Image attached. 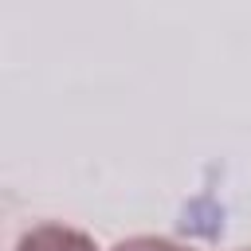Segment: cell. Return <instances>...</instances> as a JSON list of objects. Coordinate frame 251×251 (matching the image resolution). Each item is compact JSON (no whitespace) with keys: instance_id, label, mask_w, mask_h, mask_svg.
<instances>
[{"instance_id":"obj_2","label":"cell","mask_w":251,"mask_h":251,"mask_svg":"<svg viewBox=\"0 0 251 251\" xmlns=\"http://www.w3.org/2000/svg\"><path fill=\"white\" fill-rule=\"evenodd\" d=\"M114 251H192V247H180V243H173V239H157V235H137V239L118 243Z\"/></svg>"},{"instance_id":"obj_1","label":"cell","mask_w":251,"mask_h":251,"mask_svg":"<svg viewBox=\"0 0 251 251\" xmlns=\"http://www.w3.org/2000/svg\"><path fill=\"white\" fill-rule=\"evenodd\" d=\"M16 251H98L90 235L63 227V224H35L31 231L20 235Z\"/></svg>"}]
</instances>
